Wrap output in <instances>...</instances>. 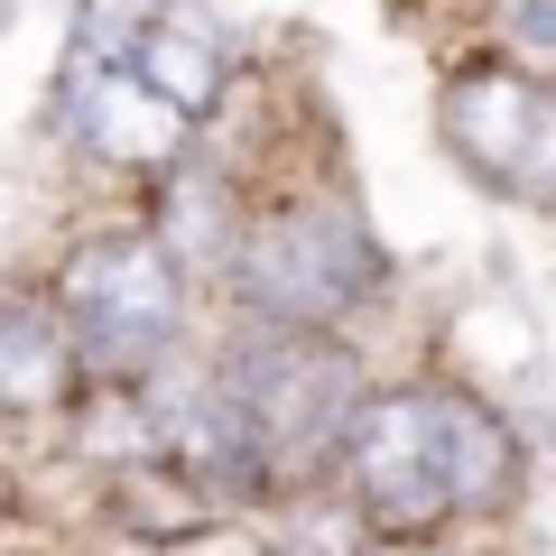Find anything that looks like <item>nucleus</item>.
<instances>
[{"mask_svg":"<svg viewBox=\"0 0 556 556\" xmlns=\"http://www.w3.org/2000/svg\"><path fill=\"white\" fill-rule=\"evenodd\" d=\"M65 102H75V130L93 139L102 159L139 167V159H167L186 139V112L177 102H159L149 84L130 75V65H93V75H65Z\"/></svg>","mask_w":556,"mask_h":556,"instance_id":"6","label":"nucleus"},{"mask_svg":"<svg viewBox=\"0 0 556 556\" xmlns=\"http://www.w3.org/2000/svg\"><path fill=\"white\" fill-rule=\"evenodd\" d=\"M177 260L159 251V241H93V251H75V269H65V316L84 325V343H93L102 362H149L177 343Z\"/></svg>","mask_w":556,"mask_h":556,"instance_id":"4","label":"nucleus"},{"mask_svg":"<svg viewBox=\"0 0 556 556\" xmlns=\"http://www.w3.org/2000/svg\"><path fill=\"white\" fill-rule=\"evenodd\" d=\"M232 278L269 325H334L380 288V241L343 204H288L232 241Z\"/></svg>","mask_w":556,"mask_h":556,"instance_id":"2","label":"nucleus"},{"mask_svg":"<svg viewBox=\"0 0 556 556\" xmlns=\"http://www.w3.org/2000/svg\"><path fill=\"white\" fill-rule=\"evenodd\" d=\"M399 556H427V547H399Z\"/></svg>","mask_w":556,"mask_h":556,"instance_id":"10","label":"nucleus"},{"mask_svg":"<svg viewBox=\"0 0 556 556\" xmlns=\"http://www.w3.org/2000/svg\"><path fill=\"white\" fill-rule=\"evenodd\" d=\"M223 399H232V417H241L251 473L334 455V445H343V417L362 408L343 353H325V343H288V334L241 343V362L223 371Z\"/></svg>","mask_w":556,"mask_h":556,"instance_id":"3","label":"nucleus"},{"mask_svg":"<svg viewBox=\"0 0 556 556\" xmlns=\"http://www.w3.org/2000/svg\"><path fill=\"white\" fill-rule=\"evenodd\" d=\"M65 390V334L38 306H10L0 316V408H47Z\"/></svg>","mask_w":556,"mask_h":556,"instance_id":"8","label":"nucleus"},{"mask_svg":"<svg viewBox=\"0 0 556 556\" xmlns=\"http://www.w3.org/2000/svg\"><path fill=\"white\" fill-rule=\"evenodd\" d=\"M445 130H455V149H464L492 186H510V195H538V186H547L556 121H547V93H538L529 75H510V65L464 75L455 102H445Z\"/></svg>","mask_w":556,"mask_h":556,"instance_id":"5","label":"nucleus"},{"mask_svg":"<svg viewBox=\"0 0 556 556\" xmlns=\"http://www.w3.org/2000/svg\"><path fill=\"white\" fill-rule=\"evenodd\" d=\"M464 362L473 371H492V380H529L538 371V325L519 316V306H482V316H464Z\"/></svg>","mask_w":556,"mask_h":556,"instance_id":"9","label":"nucleus"},{"mask_svg":"<svg viewBox=\"0 0 556 556\" xmlns=\"http://www.w3.org/2000/svg\"><path fill=\"white\" fill-rule=\"evenodd\" d=\"M343 464L362 482V510L390 529H427L445 510H482L510 482V427L482 399L390 390L343 417Z\"/></svg>","mask_w":556,"mask_h":556,"instance_id":"1","label":"nucleus"},{"mask_svg":"<svg viewBox=\"0 0 556 556\" xmlns=\"http://www.w3.org/2000/svg\"><path fill=\"white\" fill-rule=\"evenodd\" d=\"M121 65H130V75L149 84L159 102H177V112H204V102L223 93V47L204 38V28H186L177 10H149Z\"/></svg>","mask_w":556,"mask_h":556,"instance_id":"7","label":"nucleus"}]
</instances>
